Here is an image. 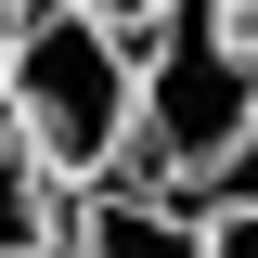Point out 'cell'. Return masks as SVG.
Segmentation results:
<instances>
[{"label": "cell", "mask_w": 258, "mask_h": 258, "mask_svg": "<svg viewBox=\"0 0 258 258\" xmlns=\"http://www.w3.org/2000/svg\"><path fill=\"white\" fill-rule=\"evenodd\" d=\"M64 258H207V220H194L168 181L116 168V181L78 194V220H64Z\"/></svg>", "instance_id": "cell-3"}, {"label": "cell", "mask_w": 258, "mask_h": 258, "mask_svg": "<svg viewBox=\"0 0 258 258\" xmlns=\"http://www.w3.org/2000/svg\"><path fill=\"white\" fill-rule=\"evenodd\" d=\"M52 258H64V245H52Z\"/></svg>", "instance_id": "cell-10"}, {"label": "cell", "mask_w": 258, "mask_h": 258, "mask_svg": "<svg viewBox=\"0 0 258 258\" xmlns=\"http://www.w3.org/2000/svg\"><path fill=\"white\" fill-rule=\"evenodd\" d=\"M232 26H245V52H258V0H232Z\"/></svg>", "instance_id": "cell-8"}, {"label": "cell", "mask_w": 258, "mask_h": 258, "mask_svg": "<svg viewBox=\"0 0 258 258\" xmlns=\"http://www.w3.org/2000/svg\"><path fill=\"white\" fill-rule=\"evenodd\" d=\"M207 258H258V194L245 207H207Z\"/></svg>", "instance_id": "cell-5"}, {"label": "cell", "mask_w": 258, "mask_h": 258, "mask_svg": "<svg viewBox=\"0 0 258 258\" xmlns=\"http://www.w3.org/2000/svg\"><path fill=\"white\" fill-rule=\"evenodd\" d=\"M0 13H26V0H0Z\"/></svg>", "instance_id": "cell-9"}, {"label": "cell", "mask_w": 258, "mask_h": 258, "mask_svg": "<svg viewBox=\"0 0 258 258\" xmlns=\"http://www.w3.org/2000/svg\"><path fill=\"white\" fill-rule=\"evenodd\" d=\"M245 142H258V52L232 26V0H168L142 26V142H129V168L194 181Z\"/></svg>", "instance_id": "cell-2"}, {"label": "cell", "mask_w": 258, "mask_h": 258, "mask_svg": "<svg viewBox=\"0 0 258 258\" xmlns=\"http://www.w3.org/2000/svg\"><path fill=\"white\" fill-rule=\"evenodd\" d=\"M64 13H91V26H116V39H142V26L168 13V0H64Z\"/></svg>", "instance_id": "cell-6"}, {"label": "cell", "mask_w": 258, "mask_h": 258, "mask_svg": "<svg viewBox=\"0 0 258 258\" xmlns=\"http://www.w3.org/2000/svg\"><path fill=\"white\" fill-rule=\"evenodd\" d=\"M0 103H13V13H0Z\"/></svg>", "instance_id": "cell-7"}, {"label": "cell", "mask_w": 258, "mask_h": 258, "mask_svg": "<svg viewBox=\"0 0 258 258\" xmlns=\"http://www.w3.org/2000/svg\"><path fill=\"white\" fill-rule=\"evenodd\" d=\"M0 129H13L64 194L116 181L129 142H142V39L91 26V13H64V0H26V13H13V103H0Z\"/></svg>", "instance_id": "cell-1"}, {"label": "cell", "mask_w": 258, "mask_h": 258, "mask_svg": "<svg viewBox=\"0 0 258 258\" xmlns=\"http://www.w3.org/2000/svg\"><path fill=\"white\" fill-rule=\"evenodd\" d=\"M64 220H78V194H64L52 168L0 129V258H52V245H64Z\"/></svg>", "instance_id": "cell-4"}]
</instances>
